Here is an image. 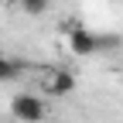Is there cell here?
I'll use <instances>...</instances> for the list:
<instances>
[{"instance_id":"5b68a950","label":"cell","mask_w":123,"mask_h":123,"mask_svg":"<svg viewBox=\"0 0 123 123\" xmlns=\"http://www.w3.org/2000/svg\"><path fill=\"white\" fill-rule=\"evenodd\" d=\"M21 7L27 14H44V10H48V0H21Z\"/></svg>"},{"instance_id":"6da1fadb","label":"cell","mask_w":123,"mask_h":123,"mask_svg":"<svg viewBox=\"0 0 123 123\" xmlns=\"http://www.w3.org/2000/svg\"><path fill=\"white\" fill-rule=\"evenodd\" d=\"M10 116L17 123H41L48 116V106L38 92H17V96L10 99Z\"/></svg>"},{"instance_id":"7a4b0ae2","label":"cell","mask_w":123,"mask_h":123,"mask_svg":"<svg viewBox=\"0 0 123 123\" xmlns=\"http://www.w3.org/2000/svg\"><path fill=\"white\" fill-rule=\"evenodd\" d=\"M99 48H103V41L96 38V31H86L82 24H72V31H68V51L75 58H92Z\"/></svg>"},{"instance_id":"277c9868","label":"cell","mask_w":123,"mask_h":123,"mask_svg":"<svg viewBox=\"0 0 123 123\" xmlns=\"http://www.w3.org/2000/svg\"><path fill=\"white\" fill-rule=\"evenodd\" d=\"M21 75V65L14 58H7V55H0V82H10V79H17Z\"/></svg>"},{"instance_id":"3957f363","label":"cell","mask_w":123,"mask_h":123,"mask_svg":"<svg viewBox=\"0 0 123 123\" xmlns=\"http://www.w3.org/2000/svg\"><path fill=\"white\" fill-rule=\"evenodd\" d=\"M44 92L48 96H68V92H75V75L68 68H58L48 75V82H44Z\"/></svg>"}]
</instances>
